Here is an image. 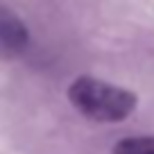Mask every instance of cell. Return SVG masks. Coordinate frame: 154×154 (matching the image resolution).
Returning <instances> with one entry per match:
<instances>
[{"label": "cell", "mask_w": 154, "mask_h": 154, "mask_svg": "<svg viewBox=\"0 0 154 154\" xmlns=\"http://www.w3.org/2000/svg\"><path fill=\"white\" fill-rule=\"evenodd\" d=\"M113 154H154V136H127L113 145Z\"/></svg>", "instance_id": "obj_3"}, {"label": "cell", "mask_w": 154, "mask_h": 154, "mask_svg": "<svg viewBox=\"0 0 154 154\" xmlns=\"http://www.w3.org/2000/svg\"><path fill=\"white\" fill-rule=\"evenodd\" d=\"M68 100L77 111L95 122H120L134 113L136 95L97 77H77L68 88Z\"/></svg>", "instance_id": "obj_1"}, {"label": "cell", "mask_w": 154, "mask_h": 154, "mask_svg": "<svg viewBox=\"0 0 154 154\" xmlns=\"http://www.w3.org/2000/svg\"><path fill=\"white\" fill-rule=\"evenodd\" d=\"M27 27L16 14L0 7V59H14L27 45Z\"/></svg>", "instance_id": "obj_2"}]
</instances>
